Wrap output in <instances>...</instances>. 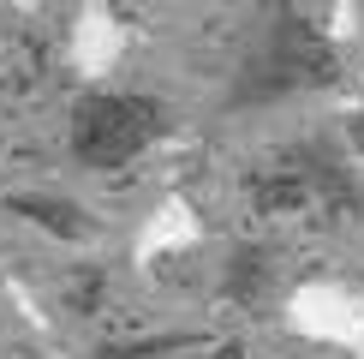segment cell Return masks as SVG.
<instances>
[{
	"label": "cell",
	"instance_id": "cell-1",
	"mask_svg": "<svg viewBox=\"0 0 364 359\" xmlns=\"http://www.w3.org/2000/svg\"><path fill=\"white\" fill-rule=\"evenodd\" d=\"M328 78H335V42L323 36V24L299 6H269L227 78V108H269V102L305 96Z\"/></svg>",
	"mask_w": 364,
	"mask_h": 359
},
{
	"label": "cell",
	"instance_id": "cell-2",
	"mask_svg": "<svg viewBox=\"0 0 364 359\" xmlns=\"http://www.w3.org/2000/svg\"><path fill=\"white\" fill-rule=\"evenodd\" d=\"M168 132V108L138 90H84L66 120V150L78 168H126Z\"/></svg>",
	"mask_w": 364,
	"mask_h": 359
},
{
	"label": "cell",
	"instance_id": "cell-3",
	"mask_svg": "<svg viewBox=\"0 0 364 359\" xmlns=\"http://www.w3.org/2000/svg\"><path fill=\"white\" fill-rule=\"evenodd\" d=\"M281 162L293 174H305V186L316 192V204H328V209H364V192H358V180H353V168H346V156L335 144L305 138V144L281 150Z\"/></svg>",
	"mask_w": 364,
	"mask_h": 359
},
{
	"label": "cell",
	"instance_id": "cell-4",
	"mask_svg": "<svg viewBox=\"0 0 364 359\" xmlns=\"http://www.w3.org/2000/svg\"><path fill=\"white\" fill-rule=\"evenodd\" d=\"M251 204L257 209H311L316 204V192L305 186V174H293L287 162L275 156V168H263V174H251Z\"/></svg>",
	"mask_w": 364,
	"mask_h": 359
},
{
	"label": "cell",
	"instance_id": "cell-5",
	"mask_svg": "<svg viewBox=\"0 0 364 359\" xmlns=\"http://www.w3.org/2000/svg\"><path fill=\"white\" fill-rule=\"evenodd\" d=\"M263 281H269V246H233L221 288L233 293V299H245V293H257V288H263Z\"/></svg>",
	"mask_w": 364,
	"mask_h": 359
},
{
	"label": "cell",
	"instance_id": "cell-6",
	"mask_svg": "<svg viewBox=\"0 0 364 359\" xmlns=\"http://www.w3.org/2000/svg\"><path fill=\"white\" fill-rule=\"evenodd\" d=\"M12 209L30 216V222H42V228H54V234H84L78 204H66V198H12Z\"/></svg>",
	"mask_w": 364,
	"mask_h": 359
},
{
	"label": "cell",
	"instance_id": "cell-7",
	"mask_svg": "<svg viewBox=\"0 0 364 359\" xmlns=\"http://www.w3.org/2000/svg\"><path fill=\"white\" fill-rule=\"evenodd\" d=\"M96 359H186V341H114Z\"/></svg>",
	"mask_w": 364,
	"mask_h": 359
},
{
	"label": "cell",
	"instance_id": "cell-8",
	"mask_svg": "<svg viewBox=\"0 0 364 359\" xmlns=\"http://www.w3.org/2000/svg\"><path fill=\"white\" fill-rule=\"evenodd\" d=\"M353 144H358V150H364V114H358V120H353Z\"/></svg>",
	"mask_w": 364,
	"mask_h": 359
}]
</instances>
